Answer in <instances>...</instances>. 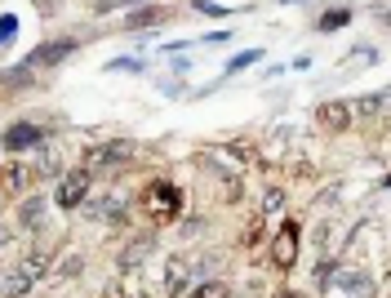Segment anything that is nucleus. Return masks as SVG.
I'll return each instance as SVG.
<instances>
[{
    "mask_svg": "<svg viewBox=\"0 0 391 298\" xmlns=\"http://www.w3.org/2000/svg\"><path fill=\"white\" fill-rule=\"evenodd\" d=\"M142 209H147L152 223H169V218H178V209H182V192L169 183V178H156V183H147V192H142Z\"/></svg>",
    "mask_w": 391,
    "mask_h": 298,
    "instance_id": "obj_1",
    "label": "nucleus"
},
{
    "mask_svg": "<svg viewBox=\"0 0 391 298\" xmlns=\"http://www.w3.org/2000/svg\"><path fill=\"white\" fill-rule=\"evenodd\" d=\"M40 276H45V258L40 254L22 258L18 267L5 271V281H0V298H27L36 285H40Z\"/></svg>",
    "mask_w": 391,
    "mask_h": 298,
    "instance_id": "obj_2",
    "label": "nucleus"
},
{
    "mask_svg": "<svg viewBox=\"0 0 391 298\" xmlns=\"http://www.w3.org/2000/svg\"><path fill=\"white\" fill-rule=\"evenodd\" d=\"M293 263H298V223L285 218V223H280V232H276V241H272V267L276 271H289Z\"/></svg>",
    "mask_w": 391,
    "mask_h": 298,
    "instance_id": "obj_3",
    "label": "nucleus"
},
{
    "mask_svg": "<svg viewBox=\"0 0 391 298\" xmlns=\"http://www.w3.org/2000/svg\"><path fill=\"white\" fill-rule=\"evenodd\" d=\"M89 183H94V178H89V170H71V174H63V183H58L54 200H58L63 209H76L80 200L89 196Z\"/></svg>",
    "mask_w": 391,
    "mask_h": 298,
    "instance_id": "obj_4",
    "label": "nucleus"
},
{
    "mask_svg": "<svg viewBox=\"0 0 391 298\" xmlns=\"http://www.w3.org/2000/svg\"><path fill=\"white\" fill-rule=\"evenodd\" d=\"M152 254H156V236H152V232H142V236H133V241L116 254V267H120V271H138Z\"/></svg>",
    "mask_w": 391,
    "mask_h": 298,
    "instance_id": "obj_5",
    "label": "nucleus"
},
{
    "mask_svg": "<svg viewBox=\"0 0 391 298\" xmlns=\"http://www.w3.org/2000/svg\"><path fill=\"white\" fill-rule=\"evenodd\" d=\"M325 294L329 298H369V281L360 276V271H334V281L325 285Z\"/></svg>",
    "mask_w": 391,
    "mask_h": 298,
    "instance_id": "obj_6",
    "label": "nucleus"
},
{
    "mask_svg": "<svg viewBox=\"0 0 391 298\" xmlns=\"http://www.w3.org/2000/svg\"><path fill=\"white\" fill-rule=\"evenodd\" d=\"M138 156V142H129V138H116V142H103V147H94L89 151V161L94 165H103V170H112V165H125Z\"/></svg>",
    "mask_w": 391,
    "mask_h": 298,
    "instance_id": "obj_7",
    "label": "nucleus"
},
{
    "mask_svg": "<svg viewBox=\"0 0 391 298\" xmlns=\"http://www.w3.org/2000/svg\"><path fill=\"white\" fill-rule=\"evenodd\" d=\"M67 54H76V40L71 36H63V40H45V45H36V54H31V71H40V67H54V63H63Z\"/></svg>",
    "mask_w": 391,
    "mask_h": 298,
    "instance_id": "obj_8",
    "label": "nucleus"
},
{
    "mask_svg": "<svg viewBox=\"0 0 391 298\" xmlns=\"http://www.w3.org/2000/svg\"><path fill=\"white\" fill-rule=\"evenodd\" d=\"M316 121H320L325 129H351V121H356V112H351V103L342 98H329L316 107Z\"/></svg>",
    "mask_w": 391,
    "mask_h": 298,
    "instance_id": "obj_9",
    "label": "nucleus"
},
{
    "mask_svg": "<svg viewBox=\"0 0 391 298\" xmlns=\"http://www.w3.org/2000/svg\"><path fill=\"white\" fill-rule=\"evenodd\" d=\"M36 178L31 165H18V161H5L0 165V187H5V196H18V192H27V183Z\"/></svg>",
    "mask_w": 391,
    "mask_h": 298,
    "instance_id": "obj_10",
    "label": "nucleus"
},
{
    "mask_svg": "<svg viewBox=\"0 0 391 298\" xmlns=\"http://www.w3.org/2000/svg\"><path fill=\"white\" fill-rule=\"evenodd\" d=\"M36 142H40V125H31V121H18L5 129V151H27Z\"/></svg>",
    "mask_w": 391,
    "mask_h": 298,
    "instance_id": "obj_11",
    "label": "nucleus"
},
{
    "mask_svg": "<svg viewBox=\"0 0 391 298\" xmlns=\"http://www.w3.org/2000/svg\"><path fill=\"white\" fill-rule=\"evenodd\" d=\"M80 209L89 214V218H125V196H98V200L84 196Z\"/></svg>",
    "mask_w": 391,
    "mask_h": 298,
    "instance_id": "obj_12",
    "label": "nucleus"
},
{
    "mask_svg": "<svg viewBox=\"0 0 391 298\" xmlns=\"http://www.w3.org/2000/svg\"><path fill=\"white\" fill-rule=\"evenodd\" d=\"M187 281H191V263H187L182 254H174V258L165 263V294H169V298H178Z\"/></svg>",
    "mask_w": 391,
    "mask_h": 298,
    "instance_id": "obj_13",
    "label": "nucleus"
},
{
    "mask_svg": "<svg viewBox=\"0 0 391 298\" xmlns=\"http://www.w3.org/2000/svg\"><path fill=\"white\" fill-rule=\"evenodd\" d=\"M107 298H147V290L138 285V271H120V281L107 285Z\"/></svg>",
    "mask_w": 391,
    "mask_h": 298,
    "instance_id": "obj_14",
    "label": "nucleus"
},
{
    "mask_svg": "<svg viewBox=\"0 0 391 298\" xmlns=\"http://www.w3.org/2000/svg\"><path fill=\"white\" fill-rule=\"evenodd\" d=\"M161 22H165V9L147 5V9H133V18L125 22V27H161Z\"/></svg>",
    "mask_w": 391,
    "mask_h": 298,
    "instance_id": "obj_15",
    "label": "nucleus"
},
{
    "mask_svg": "<svg viewBox=\"0 0 391 298\" xmlns=\"http://www.w3.org/2000/svg\"><path fill=\"white\" fill-rule=\"evenodd\" d=\"M31 80H36V71H31V67L0 71V89H22V85H31Z\"/></svg>",
    "mask_w": 391,
    "mask_h": 298,
    "instance_id": "obj_16",
    "label": "nucleus"
},
{
    "mask_svg": "<svg viewBox=\"0 0 391 298\" xmlns=\"http://www.w3.org/2000/svg\"><path fill=\"white\" fill-rule=\"evenodd\" d=\"M40 218H45V196H31L27 205L18 209V223H22V228H36Z\"/></svg>",
    "mask_w": 391,
    "mask_h": 298,
    "instance_id": "obj_17",
    "label": "nucleus"
},
{
    "mask_svg": "<svg viewBox=\"0 0 391 298\" xmlns=\"http://www.w3.org/2000/svg\"><path fill=\"white\" fill-rule=\"evenodd\" d=\"M351 22V9H329V14L316 22V31H338V27H347Z\"/></svg>",
    "mask_w": 391,
    "mask_h": 298,
    "instance_id": "obj_18",
    "label": "nucleus"
},
{
    "mask_svg": "<svg viewBox=\"0 0 391 298\" xmlns=\"http://www.w3.org/2000/svg\"><path fill=\"white\" fill-rule=\"evenodd\" d=\"M387 107V94H369V98H360V103H351V112H360V116H378Z\"/></svg>",
    "mask_w": 391,
    "mask_h": 298,
    "instance_id": "obj_19",
    "label": "nucleus"
},
{
    "mask_svg": "<svg viewBox=\"0 0 391 298\" xmlns=\"http://www.w3.org/2000/svg\"><path fill=\"white\" fill-rule=\"evenodd\" d=\"M191 298H227V285L223 281H205V285H196Z\"/></svg>",
    "mask_w": 391,
    "mask_h": 298,
    "instance_id": "obj_20",
    "label": "nucleus"
},
{
    "mask_svg": "<svg viewBox=\"0 0 391 298\" xmlns=\"http://www.w3.org/2000/svg\"><path fill=\"white\" fill-rule=\"evenodd\" d=\"M258 54H263V50H244V54H236V58L227 63V76H236V71L249 67V63H258Z\"/></svg>",
    "mask_w": 391,
    "mask_h": 298,
    "instance_id": "obj_21",
    "label": "nucleus"
},
{
    "mask_svg": "<svg viewBox=\"0 0 391 298\" xmlns=\"http://www.w3.org/2000/svg\"><path fill=\"white\" fill-rule=\"evenodd\" d=\"M263 209L267 214H276V209H285V192H280V187H272V192L263 196Z\"/></svg>",
    "mask_w": 391,
    "mask_h": 298,
    "instance_id": "obj_22",
    "label": "nucleus"
},
{
    "mask_svg": "<svg viewBox=\"0 0 391 298\" xmlns=\"http://www.w3.org/2000/svg\"><path fill=\"white\" fill-rule=\"evenodd\" d=\"M14 36H18V18H0V45H9V40H14Z\"/></svg>",
    "mask_w": 391,
    "mask_h": 298,
    "instance_id": "obj_23",
    "label": "nucleus"
},
{
    "mask_svg": "<svg viewBox=\"0 0 391 298\" xmlns=\"http://www.w3.org/2000/svg\"><path fill=\"white\" fill-rule=\"evenodd\" d=\"M258 241H263V218H253L249 232H244V245H258Z\"/></svg>",
    "mask_w": 391,
    "mask_h": 298,
    "instance_id": "obj_24",
    "label": "nucleus"
},
{
    "mask_svg": "<svg viewBox=\"0 0 391 298\" xmlns=\"http://www.w3.org/2000/svg\"><path fill=\"white\" fill-rule=\"evenodd\" d=\"M80 254H67V263H63V276H80Z\"/></svg>",
    "mask_w": 391,
    "mask_h": 298,
    "instance_id": "obj_25",
    "label": "nucleus"
},
{
    "mask_svg": "<svg viewBox=\"0 0 391 298\" xmlns=\"http://www.w3.org/2000/svg\"><path fill=\"white\" fill-rule=\"evenodd\" d=\"M196 9H200V14H214V18H223V14H227L223 5H209V0H196Z\"/></svg>",
    "mask_w": 391,
    "mask_h": 298,
    "instance_id": "obj_26",
    "label": "nucleus"
},
{
    "mask_svg": "<svg viewBox=\"0 0 391 298\" xmlns=\"http://www.w3.org/2000/svg\"><path fill=\"white\" fill-rule=\"evenodd\" d=\"M9 236H14V232H5V228H0V245H9Z\"/></svg>",
    "mask_w": 391,
    "mask_h": 298,
    "instance_id": "obj_27",
    "label": "nucleus"
},
{
    "mask_svg": "<svg viewBox=\"0 0 391 298\" xmlns=\"http://www.w3.org/2000/svg\"><path fill=\"white\" fill-rule=\"evenodd\" d=\"M276 298H298V294H293V290H280V294H276Z\"/></svg>",
    "mask_w": 391,
    "mask_h": 298,
    "instance_id": "obj_28",
    "label": "nucleus"
}]
</instances>
